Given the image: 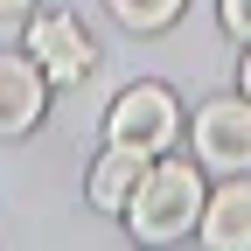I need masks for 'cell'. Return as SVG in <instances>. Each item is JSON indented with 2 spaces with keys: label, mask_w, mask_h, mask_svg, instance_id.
Wrapping results in <instances>:
<instances>
[{
  "label": "cell",
  "mask_w": 251,
  "mask_h": 251,
  "mask_svg": "<svg viewBox=\"0 0 251 251\" xmlns=\"http://www.w3.org/2000/svg\"><path fill=\"white\" fill-rule=\"evenodd\" d=\"M126 216H133V237L140 244H175L196 230L202 216V175L188 161H153L147 181L133 188V202H126Z\"/></svg>",
  "instance_id": "6da1fadb"
},
{
  "label": "cell",
  "mask_w": 251,
  "mask_h": 251,
  "mask_svg": "<svg viewBox=\"0 0 251 251\" xmlns=\"http://www.w3.org/2000/svg\"><path fill=\"white\" fill-rule=\"evenodd\" d=\"M175 133H181V112L168 98V84H133V91H119L112 112H105V140L112 147H140L153 161L175 147Z\"/></svg>",
  "instance_id": "7a4b0ae2"
},
{
  "label": "cell",
  "mask_w": 251,
  "mask_h": 251,
  "mask_svg": "<svg viewBox=\"0 0 251 251\" xmlns=\"http://www.w3.org/2000/svg\"><path fill=\"white\" fill-rule=\"evenodd\" d=\"M196 161L216 175H251V98H209L196 112Z\"/></svg>",
  "instance_id": "3957f363"
},
{
  "label": "cell",
  "mask_w": 251,
  "mask_h": 251,
  "mask_svg": "<svg viewBox=\"0 0 251 251\" xmlns=\"http://www.w3.org/2000/svg\"><path fill=\"white\" fill-rule=\"evenodd\" d=\"M28 56H35V70L49 84H77V77H91V63H98V49H91L77 14H35L28 21Z\"/></svg>",
  "instance_id": "277c9868"
},
{
  "label": "cell",
  "mask_w": 251,
  "mask_h": 251,
  "mask_svg": "<svg viewBox=\"0 0 251 251\" xmlns=\"http://www.w3.org/2000/svg\"><path fill=\"white\" fill-rule=\"evenodd\" d=\"M42 105H49V77L35 70V56H14V49H0V140H14V133H28V126L42 119Z\"/></svg>",
  "instance_id": "5b68a950"
},
{
  "label": "cell",
  "mask_w": 251,
  "mask_h": 251,
  "mask_svg": "<svg viewBox=\"0 0 251 251\" xmlns=\"http://www.w3.org/2000/svg\"><path fill=\"white\" fill-rule=\"evenodd\" d=\"M196 237H202L209 251H251V181H244V175H230L216 196H202Z\"/></svg>",
  "instance_id": "8992f818"
},
{
  "label": "cell",
  "mask_w": 251,
  "mask_h": 251,
  "mask_svg": "<svg viewBox=\"0 0 251 251\" xmlns=\"http://www.w3.org/2000/svg\"><path fill=\"white\" fill-rule=\"evenodd\" d=\"M147 168H153V153H140V147H105L98 168H91V209L126 216V202H133V188L147 181Z\"/></svg>",
  "instance_id": "52a82bcc"
},
{
  "label": "cell",
  "mask_w": 251,
  "mask_h": 251,
  "mask_svg": "<svg viewBox=\"0 0 251 251\" xmlns=\"http://www.w3.org/2000/svg\"><path fill=\"white\" fill-rule=\"evenodd\" d=\"M105 7H112V21H119V28H133V35H153V28H168V21L188 7V0H105Z\"/></svg>",
  "instance_id": "ba28073f"
},
{
  "label": "cell",
  "mask_w": 251,
  "mask_h": 251,
  "mask_svg": "<svg viewBox=\"0 0 251 251\" xmlns=\"http://www.w3.org/2000/svg\"><path fill=\"white\" fill-rule=\"evenodd\" d=\"M216 14H224V28L237 42H251V0H216Z\"/></svg>",
  "instance_id": "9c48e42d"
},
{
  "label": "cell",
  "mask_w": 251,
  "mask_h": 251,
  "mask_svg": "<svg viewBox=\"0 0 251 251\" xmlns=\"http://www.w3.org/2000/svg\"><path fill=\"white\" fill-rule=\"evenodd\" d=\"M21 7H35V0H0V14H21Z\"/></svg>",
  "instance_id": "30bf717a"
},
{
  "label": "cell",
  "mask_w": 251,
  "mask_h": 251,
  "mask_svg": "<svg viewBox=\"0 0 251 251\" xmlns=\"http://www.w3.org/2000/svg\"><path fill=\"white\" fill-rule=\"evenodd\" d=\"M237 84H244V98H251V56H244V70H237Z\"/></svg>",
  "instance_id": "8fae6325"
}]
</instances>
